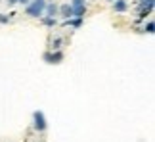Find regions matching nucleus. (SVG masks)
<instances>
[{
	"mask_svg": "<svg viewBox=\"0 0 155 142\" xmlns=\"http://www.w3.org/2000/svg\"><path fill=\"white\" fill-rule=\"evenodd\" d=\"M153 27H155V25H153V21H150V23H147V25L144 27V33H150V35H151V33H153Z\"/></svg>",
	"mask_w": 155,
	"mask_h": 142,
	"instance_id": "nucleus-13",
	"label": "nucleus"
},
{
	"mask_svg": "<svg viewBox=\"0 0 155 142\" xmlns=\"http://www.w3.org/2000/svg\"><path fill=\"white\" fill-rule=\"evenodd\" d=\"M81 23H82V17H69V19H65V25H69V27H81Z\"/></svg>",
	"mask_w": 155,
	"mask_h": 142,
	"instance_id": "nucleus-9",
	"label": "nucleus"
},
{
	"mask_svg": "<svg viewBox=\"0 0 155 142\" xmlns=\"http://www.w3.org/2000/svg\"><path fill=\"white\" fill-rule=\"evenodd\" d=\"M8 4H10V6H15V4H25V6H27L29 0H8Z\"/></svg>",
	"mask_w": 155,
	"mask_h": 142,
	"instance_id": "nucleus-11",
	"label": "nucleus"
},
{
	"mask_svg": "<svg viewBox=\"0 0 155 142\" xmlns=\"http://www.w3.org/2000/svg\"><path fill=\"white\" fill-rule=\"evenodd\" d=\"M71 4H84V0H71Z\"/></svg>",
	"mask_w": 155,
	"mask_h": 142,
	"instance_id": "nucleus-15",
	"label": "nucleus"
},
{
	"mask_svg": "<svg viewBox=\"0 0 155 142\" xmlns=\"http://www.w3.org/2000/svg\"><path fill=\"white\" fill-rule=\"evenodd\" d=\"M58 15H61L63 19L73 17V8H71V4H61V6H58Z\"/></svg>",
	"mask_w": 155,
	"mask_h": 142,
	"instance_id": "nucleus-5",
	"label": "nucleus"
},
{
	"mask_svg": "<svg viewBox=\"0 0 155 142\" xmlns=\"http://www.w3.org/2000/svg\"><path fill=\"white\" fill-rule=\"evenodd\" d=\"M33 127H35V131H38V133L46 131V127H48V123H46V115L40 110H37L33 113Z\"/></svg>",
	"mask_w": 155,
	"mask_h": 142,
	"instance_id": "nucleus-2",
	"label": "nucleus"
},
{
	"mask_svg": "<svg viewBox=\"0 0 155 142\" xmlns=\"http://www.w3.org/2000/svg\"><path fill=\"white\" fill-rule=\"evenodd\" d=\"M44 15H48V17H56V15H58V4H56V2H46Z\"/></svg>",
	"mask_w": 155,
	"mask_h": 142,
	"instance_id": "nucleus-7",
	"label": "nucleus"
},
{
	"mask_svg": "<svg viewBox=\"0 0 155 142\" xmlns=\"http://www.w3.org/2000/svg\"><path fill=\"white\" fill-rule=\"evenodd\" d=\"M46 8V0H29V4L25 6V14L29 17H42Z\"/></svg>",
	"mask_w": 155,
	"mask_h": 142,
	"instance_id": "nucleus-1",
	"label": "nucleus"
},
{
	"mask_svg": "<svg viewBox=\"0 0 155 142\" xmlns=\"http://www.w3.org/2000/svg\"><path fill=\"white\" fill-rule=\"evenodd\" d=\"M42 23L46 27H54L56 25V17H48V15H42Z\"/></svg>",
	"mask_w": 155,
	"mask_h": 142,
	"instance_id": "nucleus-10",
	"label": "nucleus"
},
{
	"mask_svg": "<svg viewBox=\"0 0 155 142\" xmlns=\"http://www.w3.org/2000/svg\"><path fill=\"white\" fill-rule=\"evenodd\" d=\"M42 58H44V62H48V63H59V62L63 60V52H59V50H56V52H46Z\"/></svg>",
	"mask_w": 155,
	"mask_h": 142,
	"instance_id": "nucleus-4",
	"label": "nucleus"
},
{
	"mask_svg": "<svg viewBox=\"0 0 155 142\" xmlns=\"http://www.w3.org/2000/svg\"><path fill=\"white\" fill-rule=\"evenodd\" d=\"M59 44H61V39H56V40L52 42V48H54V50H59Z\"/></svg>",
	"mask_w": 155,
	"mask_h": 142,
	"instance_id": "nucleus-14",
	"label": "nucleus"
},
{
	"mask_svg": "<svg viewBox=\"0 0 155 142\" xmlns=\"http://www.w3.org/2000/svg\"><path fill=\"white\" fill-rule=\"evenodd\" d=\"M109 2H113V0H109Z\"/></svg>",
	"mask_w": 155,
	"mask_h": 142,
	"instance_id": "nucleus-16",
	"label": "nucleus"
},
{
	"mask_svg": "<svg viewBox=\"0 0 155 142\" xmlns=\"http://www.w3.org/2000/svg\"><path fill=\"white\" fill-rule=\"evenodd\" d=\"M71 8H73V17H84L86 4H71Z\"/></svg>",
	"mask_w": 155,
	"mask_h": 142,
	"instance_id": "nucleus-6",
	"label": "nucleus"
},
{
	"mask_svg": "<svg viewBox=\"0 0 155 142\" xmlns=\"http://www.w3.org/2000/svg\"><path fill=\"white\" fill-rule=\"evenodd\" d=\"M10 21H12V17H10V15L0 14V23H2V25H4V23H10Z\"/></svg>",
	"mask_w": 155,
	"mask_h": 142,
	"instance_id": "nucleus-12",
	"label": "nucleus"
},
{
	"mask_svg": "<svg viewBox=\"0 0 155 142\" xmlns=\"http://www.w3.org/2000/svg\"><path fill=\"white\" fill-rule=\"evenodd\" d=\"M153 6H155V0H146V2H138V17L144 19L146 15H150L153 12Z\"/></svg>",
	"mask_w": 155,
	"mask_h": 142,
	"instance_id": "nucleus-3",
	"label": "nucleus"
},
{
	"mask_svg": "<svg viewBox=\"0 0 155 142\" xmlns=\"http://www.w3.org/2000/svg\"><path fill=\"white\" fill-rule=\"evenodd\" d=\"M113 10L119 12V14H123V12L128 10V2L127 0H113Z\"/></svg>",
	"mask_w": 155,
	"mask_h": 142,
	"instance_id": "nucleus-8",
	"label": "nucleus"
}]
</instances>
